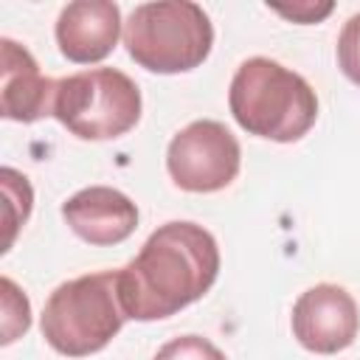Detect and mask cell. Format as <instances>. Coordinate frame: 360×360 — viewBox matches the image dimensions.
Instances as JSON below:
<instances>
[{
    "instance_id": "cell-1",
    "label": "cell",
    "mask_w": 360,
    "mask_h": 360,
    "mask_svg": "<svg viewBox=\"0 0 360 360\" xmlns=\"http://www.w3.org/2000/svg\"><path fill=\"white\" fill-rule=\"evenodd\" d=\"M219 276L217 239L197 222H166L118 270L127 318L160 321L200 301Z\"/></svg>"
},
{
    "instance_id": "cell-2",
    "label": "cell",
    "mask_w": 360,
    "mask_h": 360,
    "mask_svg": "<svg viewBox=\"0 0 360 360\" xmlns=\"http://www.w3.org/2000/svg\"><path fill=\"white\" fill-rule=\"evenodd\" d=\"M228 107L248 135L276 143L304 138L318 118V96L309 82L267 56H250L236 68Z\"/></svg>"
},
{
    "instance_id": "cell-3",
    "label": "cell",
    "mask_w": 360,
    "mask_h": 360,
    "mask_svg": "<svg viewBox=\"0 0 360 360\" xmlns=\"http://www.w3.org/2000/svg\"><path fill=\"white\" fill-rule=\"evenodd\" d=\"M124 321L118 270H101L59 284L45 301L39 329L53 352L87 357L101 352L121 332Z\"/></svg>"
},
{
    "instance_id": "cell-4",
    "label": "cell",
    "mask_w": 360,
    "mask_h": 360,
    "mask_svg": "<svg viewBox=\"0 0 360 360\" xmlns=\"http://www.w3.org/2000/svg\"><path fill=\"white\" fill-rule=\"evenodd\" d=\"M124 45L135 65L152 73H186L208 59L214 28L197 3H141L124 22Z\"/></svg>"
},
{
    "instance_id": "cell-5",
    "label": "cell",
    "mask_w": 360,
    "mask_h": 360,
    "mask_svg": "<svg viewBox=\"0 0 360 360\" xmlns=\"http://www.w3.org/2000/svg\"><path fill=\"white\" fill-rule=\"evenodd\" d=\"M53 118L82 141H112L141 118V90L118 68H90L56 82Z\"/></svg>"
},
{
    "instance_id": "cell-6",
    "label": "cell",
    "mask_w": 360,
    "mask_h": 360,
    "mask_svg": "<svg viewBox=\"0 0 360 360\" xmlns=\"http://www.w3.org/2000/svg\"><path fill=\"white\" fill-rule=\"evenodd\" d=\"M242 166V149L236 135L211 118L183 127L166 149V169L177 188L208 194L231 186Z\"/></svg>"
},
{
    "instance_id": "cell-7",
    "label": "cell",
    "mask_w": 360,
    "mask_h": 360,
    "mask_svg": "<svg viewBox=\"0 0 360 360\" xmlns=\"http://www.w3.org/2000/svg\"><path fill=\"white\" fill-rule=\"evenodd\" d=\"M360 329V312L338 284H315L292 304V335L315 354H338L349 349Z\"/></svg>"
},
{
    "instance_id": "cell-8",
    "label": "cell",
    "mask_w": 360,
    "mask_h": 360,
    "mask_svg": "<svg viewBox=\"0 0 360 360\" xmlns=\"http://www.w3.org/2000/svg\"><path fill=\"white\" fill-rule=\"evenodd\" d=\"M68 228L87 245L107 248L129 239L138 228V205L118 188L90 186L62 202Z\"/></svg>"
},
{
    "instance_id": "cell-9",
    "label": "cell",
    "mask_w": 360,
    "mask_h": 360,
    "mask_svg": "<svg viewBox=\"0 0 360 360\" xmlns=\"http://www.w3.org/2000/svg\"><path fill=\"white\" fill-rule=\"evenodd\" d=\"M0 56V115L22 124L53 115L56 82L42 76L28 48L3 37Z\"/></svg>"
},
{
    "instance_id": "cell-10",
    "label": "cell",
    "mask_w": 360,
    "mask_h": 360,
    "mask_svg": "<svg viewBox=\"0 0 360 360\" xmlns=\"http://www.w3.org/2000/svg\"><path fill=\"white\" fill-rule=\"evenodd\" d=\"M121 34V8L110 0H73L59 11L56 45L65 59L93 65L112 53Z\"/></svg>"
},
{
    "instance_id": "cell-11",
    "label": "cell",
    "mask_w": 360,
    "mask_h": 360,
    "mask_svg": "<svg viewBox=\"0 0 360 360\" xmlns=\"http://www.w3.org/2000/svg\"><path fill=\"white\" fill-rule=\"evenodd\" d=\"M3 343L17 340V335L28 332L31 326V304L28 298L14 287L11 278H3Z\"/></svg>"
},
{
    "instance_id": "cell-12",
    "label": "cell",
    "mask_w": 360,
    "mask_h": 360,
    "mask_svg": "<svg viewBox=\"0 0 360 360\" xmlns=\"http://www.w3.org/2000/svg\"><path fill=\"white\" fill-rule=\"evenodd\" d=\"M152 360H225V354L200 335H180L163 343Z\"/></svg>"
},
{
    "instance_id": "cell-13",
    "label": "cell",
    "mask_w": 360,
    "mask_h": 360,
    "mask_svg": "<svg viewBox=\"0 0 360 360\" xmlns=\"http://www.w3.org/2000/svg\"><path fill=\"white\" fill-rule=\"evenodd\" d=\"M338 65L349 82L360 87V14H352L338 37Z\"/></svg>"
},
{
    "instance_id": "cell-14",
    "label": "cell",
    "mask_w": 360,
    "mask_h": 360,
    "mask_svg": "<svg viewBox=\"0 0 360 360\" xmlns=\"http://www.w3.org/2000/svg\"><path fill=\"white\" fill-rule=\"evenodd\" d=\"M273 11H278L281 17H287V20H292V22H301V25H307V22H321L335 6L332 3H292V6H270Z\"/></svg>"
}]
</instances>
